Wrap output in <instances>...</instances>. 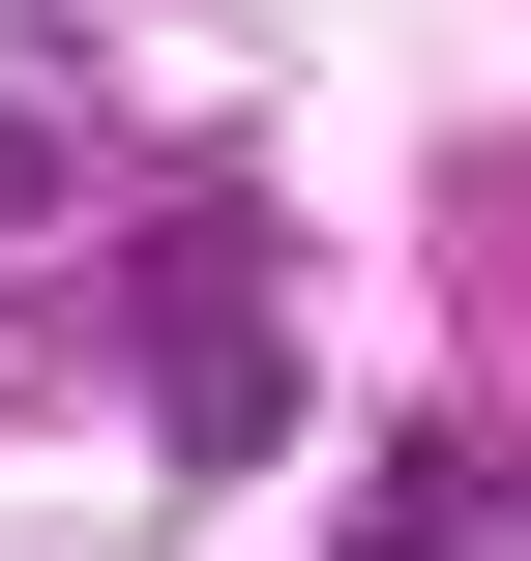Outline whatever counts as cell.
Returning a JSON list of instances; mask_svg holds the SVG:
<instances>
[{
  "instance_id": "1",
  "label": "cell",
  "mask_w": 531,
  "mask_h": 561,
  "mask_svg": "<svg viewBox=\"0 0 531 561\" xmlns=\"http://www.w3.org/2000/svg\"><path fill=\"white\" fill-rule=\"evenodd\" d=\"M503 533H531V503H503V444H443V414L355 473V561H503Z\"/></svg>"
},
{
  "instance_id": "2",
  "label": "cell",
  "mask_w": 531,
  "mask_h": 561,
  "mask_svg": "<svg viewBox=\"0 0 531 561\" xmlns=\"http://www.w3.org/2000/svg\"><path fill=\"white\" fill-rule=\"evenodd\" d=\"M30 178H59V89H0V207H30Z\"/></svg>"
}]
</instances>
